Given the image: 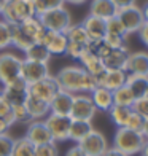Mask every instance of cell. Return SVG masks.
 Instances as JSON below:
<instances>
[{
	"label": "cell",
	"instance_id": "6da1fadb",
	"mask_svg": "<svg viewBox=\"0 0 148 156\" xmlns=\"http://www.w3.org/2000/svg\"><path fill=\"white\" fill-rule=\"evenodd\" d=\"M56 81L62 91L70 94H89L97 84L94 76L81 66H65L56 73Z\"/></svg>",
	"mask_w": 148,
	"mask_h": 156
},
{
	"label": "cell",
	"instance_id": "7a4b0ae2",
	"mask_svg": "<svg viewBox=\"0 0 148 156\" xmlns=\"http://www.w3.org/2000/svg\"><path fill=\"white\" fill-rule=\"evenodd\" d=\"M46 29L37 16L11 26V45L19 51H26L33 43H40Z\"/></svg>",
	"mask_w": 148,
	"mask_h": 156
},
{
	"label": "cell",
	"instance_id": "3957f363",
	"mask_svg": "<svg viewBox=\"0 0 148 156\" xmlns=\"http://www.w3.org/2000/svg\"><path fill=\"white\" fill-rule=\"evenodd\" d=\"M145 137L142 132L131 131L128 127H118L113 137V148L124 153L126 156L140 154L145 145Z\"/></svg>",
	"mask_w": 148,
	"mask_h": 156
},
{
	"label": "cell",
	"instance_id": "277c9868",
	"mask_svg": "<svg viewBox=\"0 0 148 156\" xmlns=\"http://www.w3.org/2000/svg\"><path fill=\"white\" fill-rule=\"evenodd\" d=\"M0 16L3 18V21H6L11 26L37 16L33 0H6Z\"/></svg>",
	"mask_w": 148,
	"mask_h": 156
},
{
	"label": "cell",
	"instance_id": "5b68a950",
	"mask_svg": "<svg viewBox=\"0 0 148 156\" xmlns=\"http://www.w3.org/2000/svg\"><path fill=\"white\" fill-rule=\"evenodd\" d=\"M40 23L43 24L46 30H56V32H65L70 24H72V16H70L69 10L65 6H59V8L48 10L45 13L37 16Z\"/></svg>",
	"mask_w": 148,
	"mask_h": 156
},
{
	"label": "cell",
	"instance_id": "8992f818",
	"mask_svg": "<svg viewBox=\"0 0 148 156\" xmlns=\"http://www.w3.org/2000/svg\"><path fill=\"white\" fill-rule=\"evenodd\" d=\"M97 108L89 94H73V102L70 108V118L81 119V121H93Z\"/></svg>",
	"mask_w": 148,
	"mask_h": 156
},
{
	"label": "cell",
	"instance_id": "52a82bcc",
	"mask_svg": "<svg viewBox=\"0 0 148 156\" xmlns=\"http://www.w3.org/2000/svg\"><path fill=\"white\" fill-rule=\"evenodd\" d=\"M21 62L23 59L13 53H0V83L8 84L21 76Z\"/></svg>",
	"mask_w": 148,
	"mask_h": 156
},
{
	"label": "cell",
	"instance_id": "ba28073f",
	"mask_svg": "<svg viewBox=\"0 0 148 156\" xmlns=\"http://www.w3.org/2000/svg\"><path fill=\"white\" fill-rule=\"evenodd\" d=\"M116 16L123 23L128 35L129 34H137L140 29H142V26L145 24L142 6H139V5H132V6H128V8L118 10Z\"/></svg>",
	"mask_w": 148,
	"mask_h": 156
},
{
	"label": "cell",
	"instance_id": "9c48e42d",
	"mask_svg": "<svg viewBox=\"0 0 148 156\" xmlns=\"http://www.w3.org/2000/svg\"><path fill=\"white\" fill-rule=\"evenodd\" d=\"M59 84L56 81V76L48 75L43 80H38L35 83H30L29 88H27V94H30L37 99H41L45 102H51L53 97L59 93Z\"/></svg>",
	"mask_w": 148,
	"mask_h": 156
},
{
	"label": "cell",
	"instance_id": "30bf717a",
	"mask_svg": "<svg viewBox=\"0 0 148 156\" xmlns=\"http://www.w3.org/2000/svg\"><path fill=\"white\" fill-rule=\"evenodd\" d=\"M49 134L53 137V142H65L69 140V131H70V123L72 118L70 116H64V115H49L43 119Z\"/></svg>",
	"mask_w": 148,
	"mask_h": 156
},
{
	"label": "cell",
	"instance_id": "8fae6325",
	"mask_svg": "<svg viewBox=\"0 0 148 156\" xmlns=\"http://www.w3.org/2000/svg\"><path fill=\"white\" fill-rule=\"evenodd\" d=\"M76 145L86 153V156H102L110 148L107 137H105L100 131H96V129H93L80 144H76Z\"/></svg>",
	"mask_w": 148,
	"mask_h": 156
},
{
	"label": "cell",
	"instance_id": "7c38bea8",
	"mask_svg": "<svg viewBox=\"0 0 148 156\" xmlns=\"http://www.w3.org/2000/svg\"><path fill=\"white\" fill-rule=\"evenodd\" d=\"M48 75H49L48 64L35 62V61H29V59H23V62H21V78L27 84L43 80Z\"/></svg>",
	"mask_w": 148,
	"mask_h": 156
},
{
	"label": "cell",
	"instance_id": "4fadbf2b",
	"mask_svg": "<svg viewBox=\"0 0 148 156\" xmlns=\"http://www.w3.org/2000/svg\"><path fill=\"white\" fill-rule=\"evenodd\" d=\"M126 78H128V72L121 69H105V72L97 75L94 80L97 86H104L110 91H115L126 84Z\"/></svg>",
	"mask_w": 148,
	"mask_h": 156
},
{
	"label": "cell",
	"instance_id": "5bb4252c",
	"mask_svg": "<svg viewBox=\"0 0 148 156\" xmlns=\"http://www.w3.org/2000/svg\"><path fill=\"white\" fill-rule=\"evenodd\" d=\"M24 137L29 140L33 147L53 142V137H51V134H49V131H48V127H46L43 119H35V121H30L29 126H27V131H26Z\"/></svg>",
	"mask_w": 148,
	"mask_h": 156
},
{
	"label": "cell",
	"instance_id": "9a60e30c",
	"mask_svg": "<svg viewBox=\"0 0 148 156\" xmlns=\"http://www.w3.org/2000/svg\"><path fill=\"white\" fill-rule=\"evenodd\" d=\"M40 43L45 45V48L51 53V56H62V54H65L69 40H67L64 32L46 30Z\"/></svg>",
	"mask_w": 148,
	"mask_h": 156
},
{
	"label": "cell",
	"instance_id": "2e32d148",
	"mask_svg": "<svg viewBox=\"0 0 148 156\" xmlns=\"http://www.w3.org/2000/svg\"><path fill=\"white\" fill-rule=\"evenodd\" d=\"M27 88H29V84L19 76V78H16V80H13L11 83L3 84L2 93L6 99H8V102L11 105H19V104H24V101H26Z\"/></svg>",
	"mask_w": 148,
	"mask_h": 156
},
{
	"label": "cell",
	"instance_id": "e0dca14e",
	"mask_svg": "<svg viewBox=\"0 0 148 156\" xmlns=\"http://www.w3.org/2000/svg\"><path fill=\"white\" fill-rule=\"evenodd\" d=\"M81 24L86 30L89 40H104V37L107 35V21L102 18L88 15Z\"/></svg>",
	"mask_w": 148,
	"mask_h": 156
},
{
	"label": "cell",
	"instance_id": "ac0fdd59",
	"mask_svg": "<svg viewBox=\"0 0 148 156\" xmlns=\"http://www.w3.org/2000/svg\"><path fill=\"white\" fill-rule=\"evenodd\" d=\"M126 72L136 75H148V53L146 51H136L129 53L128 62H126Z\"/></svg>",
	"mask_w": 148,
	"mask_h": 156
},
{
	"label": "cell",
	"instance_id": "d6986e66",
	"mask_svg": "<svg viewBox=\"0 0 148 156\" xmlns=\"http://www.w3.org/2000/svg\"><path fill=\"white\" fill-rule=\"evenodd\" d=\"M72 102H73V94L59 89V93L53 97L51 102H49V113L69 116L70 108H72Z\"/></svg>",
	"mask_w": 148,
	"mask_h": 156
},
{
	"label": "cell",
	"instance_id": "ffe728a7",
	"mask_svg": "<svg viewBox=\"0 0 148 156\" xmlns=\"http://www.w3.org/2000/svg\"><path fill=\"white\" fill-rule=\"evenodd\" d=\"M24 107L29 112L32 121H35V119H45L49 115V104L30 94H27L26 101H24Z\"/></svg>",
	"mask_w": 148,
	"mask_h": 156
},
{
	"label": "cell",
	"instance_id": "44dd1931",
	"mask_svg": "<svg viewBox=\"0 0 148 156\" xmlns=\"http://www.w3.org/2000/svg\"><path fill=\"white\" fill-rule=\"evenodd\" d=\"M128 56H129V49L128 46L123 48H111L108 54L102 59L105 69H126V62H128Z\"/></svg>",
	"mask_w": 148,
	"mask_h": 156
},
{
	"label": "cell",
	"instance_id": "7402d4cb",
	"mask_svg": "<svg viewBox=\"0 0 148 156\" xmlns=\"http://www.w3.org/2000/svg\"><path fill=\"white\" fill-rule=\"evenodd\" d=\"M91 99L96 105L97 110L100 112H108L113 107V91H110L104 86H96L93 91L89 93Z\"/></svg>",
	"mask_w": 148,
	"mask_h": 156
},
{
	"label": "cell",
	"instance_id": "603a6c76",
	"mask_svg": "<svg viewBox=\"0 0 148 156\" xmlns=\"http://www.w3.org/2000/svg\"><path fill=\"white\" fill-rule=\"evenodd\" d=\"M118 8L115 6L113 0H93L89 5V15L102 18V19H110L116 16Z\"/></svg>",
	"mask_w": 148,
	"mask_h": 156
},
{
	"label": "cell",
	"instance_id": "cb8c5ba5",
	"mask_svg": "<svg viewBox=\"0 0 148 156\" xmlns=\"http://www.w3.org/2000/svg\"><path fill=\"white\" fill-rule=\"evenodd\" d=\"M81 62V67L86 70L88 73H91L94 78L97 75H100L102 72H105V66H104V61L99 58V56L89 53L88 49L81 54V58L78 59Z\"/></svg>",
	"mask_w": 148,
	"mask_h": 156
},
{
	"label": "cell",
	"instance_id": "d4e9b609",
	"mask_svg": "<svg viewBox=\"0 0 148 156\" xmlns=\"http://www.w3.org/2000/svg\"><path fill=\"white\" fill-rule=\"evenodd\" d=\"M93 123L91 121H81V119H72L70 123V131H69V140L80 144V142L93 131Z\"/></svg>",
	"mask_w": 148,
	"mask_h": 156
},
{
	"label": "cell",
	"instance_id": "484cf974",
	"mask_svg": "<svg viewBox=\"0 0 148 156\" xmlns=\"http://www.w3.org/2000/svg\"><path fill=\"white\" fill-rule=\"evenodd\" d=\"M126 86H128L136 99L143 97L148 88V75H136V73H128L126 78Z\"/></svg>",
	"mask_w": 148,
	"mask_h": 156
},
{
	"label": "cell",
	"instance_id": "4316f807",
	"mask_svg": "<svg viewBox=\"0 0 148 156\" xmlns=\"http://www.w3.org/2000/svg\"><path fill=\"white\" fill-rule=\"evenodd\" d=\"M24 59H29V61H35V62H43L48 64L49 59H51V53L45 48L43 43H33L24 51Z\"/></svg>",
	"mask_w": 148,
	"mask_h": 156
},
{
	"label": "cell",
	"instance_id": "83f0119b",
	"mask_svg": "<svg viewBox=\"0 0 148 156\" xmlns=\"http://www.w3.org/2000/svg\"><path fill=\"white\" fill-rule=\"evenodd\" d=\"M65 34V37L69 41H72V43H80V45H88L89 43V37H88V34L86 30H84V27L83 24H70V27L64 32Z\"/></svg>",
	"mask_w": 148,
	"mask_h": 156
},
{
	"label": "cell",
	"instance_id": "f1b7e54d",
	"mask_svg": "<svg viewBox=\"0 0 148 156\" xmlns=\"http://www.w3.org/2000/svg\"><path fill=\"white\" fill-rule=\"evenodd\" d=\"M132 108L131 107H124V105H115L108 110L110 119L113 121V124H116V127H124L128 123V118L131 115Z\"/></svg>",
	"mask_w": 148,
	"mask_h": 156
},
{
	"label": "cell",
	"instance_id": "f546056e",
	"mask_svg": "<svg viewBox=\"0 0 148 156\" xmlns=\"http://www.w3.org/2000/svg\"><path fill=\"white\" fill-rule=\"evenodd\" d=\"M136 96L132 94V91L126 86H121L113 91V104L115 105H124V107H132Z\"/></svg>",
	"mask_w": 148,
	"mask_h": 156
},
{
	"label": "cell",
	"instance_id": "4dcf8cb0",
	"mask_svg": "<svg viewBox=\"0 0 148 156\" xmlns=\"http://www.w3.org/2000/svg\"><path fill=\"white\" fill-rule=\"evenodd\" d=\"M11 156H35V147L26 137L15 139Z\"/></svg>",
	"mask_w": 148,
	"mask_h": 156
},
{
	"label": "cell",
	"instance_id": "1f68e13d",
	"mask_svg": "<svg viewBox=\"0 0 148 156\" xmlns=\"http://www.w3.org/2000/svg\"><path fill=\"white\" fill-rule=\"evenodd\" d=\"M33 5H35V11H37V16H38L41 13L48 11V10L64 6L65 0H33Z\"/></svg>",
	"mask_w": 148,
	"mask_h": 156
},
{
	"label": "cell",
	"instance_id": "d6a6232c",
	"mask_svg": "<svg viewBox=\"0 0 148 156\" xmlns=\"http://www.w3.org/2000/svg\"><path fill=\"white\" fill-rule=\"evenodd\" d=\"M11 118L15 123H24V124H29L32 121V118L29 115L27 108L24 107V104H19V105H13L11 107Z\"/></svg>",
	"mask_w": 148,
	"mask_h": 156
},
{
	"label": "cell",
	"instance_id": "836d02e7",
	"mask_svg": "<svg viewBox=\"0 0 148 156\" xmlns=\"http://www.w3.org/2000/svg\"><path fill=\"white\" fill-rule=\"evenodd\" d=\"M11 46V24L0 19V51Z\"/></svg>",
	"mask_w": 148,
	"mask_h": 156
},
{
	"label": "cell",
	"instance_id": "e575fe53",
	"mask_svg": "<svg viewBox=\"0 0 148 156\" xmlns=\"http://www.w3.org/2000/svg\"><path fill=\"white\" fill-rule=\"evenodd\" d=\"M107 34L111 35H121V37H128V32H126L123 23L119 21L118 16H113L107 19Z\"/></svg>",
	"mask_w": 148,
	"mask_h": 156
},
{
	"label": "cell",
	"instance_id": "d590c367",
	"mask_svg": "<svg viewBox=\"0 0 148 156\" xmlns=\"http://www.w3.org/2000/svg\"><path fill=\"white\" fill-rule=\"evenodd\" d=\"M143 124H145V118L140 116L139 113H136L132 110L129 118H128V123H126L124 127H128V129H131V131H136V132H142Z\"/></svg>",
	"mask_w": 148,
	"mask_h": 156
},
{
	"label": "cell",
	"instance_id": "8d00e7d4",
	"mask_svg": "<svg viewBox=\"0 0 148 156\" xmlns=\"http://www.w3.org/2000/svg\"><path fill=\"white\" fill-rule=\"evenodd\" d=\"M35 156H59V150L56 147V142L37 145L35 147Z\"/></svg>",
	"mask_w": 148,
	"mask_h": 156
},
{
	"label": "cell",
	"instance_id": "74e56055",
	"mask_svg": "<svg viewBox=\"0 0 148 156\" xmlns=\"http://www.w3.org/2000/svg\"><path fill=\"white\" fill-rule=\"evenodd\" d=\"M13 144H15V139L8 132L0 134V156H11Z\"/></svg>",
	"mask_w": 148,
	"mask_h": 156
},
{
	"label": "cell",
	"instance_id": "f35d334b",
	"mask_svg": "<svg viewBox=\"0 0 148 156\" xmlns=\"http://www.w3.org/2000/svg\"><path fill=\"white\" fill-rule=\"evenodd\" d=\"M84 51H86V45H80V43H72V41H69V43H67V49H65V54L69 56V58L78 61Z\"/></svg>",
	"mask_w": 148,
	"mask_h": 156
},
{
	"label": "cell",
	"instance_id": "ab89813d",
	"mask_svg": "<svg viewBox=\"0 0 148 156\" xmlns=\"http://www.w3.org/2000/svg\"><path fill=\"white\" fill-rule=\"evenodd\" d=\"M131 108L136 112V113H139L140 116H143V118L146 119V118H148V97L143 96V97L136 99Z\"/></svg>",
	"mask_w": 148,
	"mask_h": 156
},
{
	"label": "cell",
	"instance_id": "60d3db41",
	"mask_svg": "<svg viewBox=\"0 0 148 156\" xmlns=\"http://www.w3.org/2000/svg\"><path fill=\"white\" fill-rule=\"evenodd\" d=\"M126 38L128 37H121V35H111V34H107L104 37L105 43H107L110 48H123L126 46Z\"/></svg>",
	"mask_w": 148,
	"mask_h": 156
},
{
	"label": "cell",
	"instance_id": "b9f144b4",
	"mask_svg": "<svg viewBox=\"0 0 148 156\" xmlns=\"http://www.w3.org/2000/svg\"><path fill=\"white\" fill-rule=\"evenodd\" d=\"M11 107L13 105L8 102V99L3 96V93L0 91V116H10L11 115Z\"/></svg>",
	"mask_w": 148,
	"mask_h": 156
},
{
	"label": "cell",
	"instance_id": "7bdbcfd3",
	"mask_svg": "<svg viewBox=\"0 0 148 156\" xmlns=\"http://www.w3.org/2000/svg\"><path fill=\"white\" fill-rule=\"evenodd\" d=\"M13 124H15V121H13L11 115L10 116H0V134H6Z\"/></svg>",
	"mask_w": 148,
	"mask_h": 156
},
{
	"label": "cell",
	"instance_id": "ee69618b",
	"mask_svg": "<svg viewBox=\"0 0 148 156\" xmlns=\"http://www.w3.org/2000/svg\"><path fill=\"white\" fill-rule=\"evenodd\" d=\"M113 3L118 10H121V8H128V6L137 5V0H113Z\"/></svg>",
	"mask_w": 148,
	"mask_h": 156
},
{
	"label": "cell",
	"instance_id": "f6af8a7d",
	"mask_svg": "<svg viewBox=\"0 0 148 156\" xmlns=\"http://www.w3.org/2000/svg\"><path fill=\"white\" fill-rule=\"evenodd\" d=\"M137 34H139L140 40H142V43L148 48V23H145V24L142 26V29H140Z\"/></svg>",
	"mask_w": 148,
	"mask_h": 156
},
{
	"label": "cell",
	"instance_id": "bcb514c9",
	"mask_svg": "<svg viewBox=\"0 0 148 156\" xmlns=\"http://www.w3.org/2000/svg\"><path fill=\"white\" fill-rule=\"evenodd\" d=\"M65 156H86V153H84L78 145H75V147L69 148V150L65 151Z\"/></svg>",
	"mask_w": 148,
	"mask_h": 156
},
{
	"label": "cell",
	"instance_id": "7dc6e473",
	"mask_svg": "<svg viewBox=\"0 0 148 156\" xmlns=\"http://www.w3.org/2000/svg\"><path fill=\"white\" fill-rule=\"evenodd\" d=\"M102 156H126V154H124V153H121L119 150H116V148L111 147V148H108V150L105 151Z\"/></svg>",
	"mask_w": 148,
	"mask_h": 156
},
{
	"label": "cell",
	"instance_id": "c3c4849f",
	"mask_svg": "<svg viewBox=\"0 0 148 156\" xmlns=\"http://www.w3.org/2000/svg\"><path fill=\"white\" fill-rule=\"evenodd\" d=\"M142 134H143V137H145V140H148V118L145 119V124H143V129H142Z\"/></svg>",
	"mask_w": 148,
	"mask_h": 156
},
{
	"label": "cell",
	"instance_id": "681fc988",
	"mask_svg": "<svg viewBox=\"0 0 148 156\" xmlns=\"http://www.w3.org/2000/svg\"><path fill=\"white\" fill-rule=\"evenodd\" d=\"M142 11H143V18H145V23H148V2L145 3V6H142Z\"/></svg>",
	"mask_w": 148,
	"mask_h": 156
},
{
	"label": "cell",
	"instance_id": "f907efd6",
	"mask_svg": "<svg viewBox=\"0 0 148 156\" xmlns=\"http://www.w3.org/2000/svg\"><path fill=\"white\" fill-rule=\"evenodd\" d=\"M140 156H148V140L145 142V145L142 148V151H140Z\"/></svg>",
	"mask_w": 148,
	"mask_h": 156
},
{
	"label": "cell",
	"instance_id": "816d5d0a",
	"mask_svg": "<svg viewBox=\"0 0 148 156\" xmlns=\"http://www.w3.org/2000/svg\"><path fill=\"white\" fill-rule=\"evenodd\" d=\"M84 2H86V0H65V3H72V5H81Z\"/></svg>",
	"mask_w": 148,
	"mask_h": 156
},
{
	"label": "cell",
	"instance_id": "f5cc1de1",
	"mask_svg": "<svg viewBox=\"0 0 148 156\" xmlns=\"http://www.w3.org/2000/svg\"><path fill=\"white\" fill-rule=\"evenodd\" d=\"M6 3V0H0V15H2V11H3V6Z\"/></svg>",
	"mask_w": 148,
	"mask_h": 156
},
{
	"label": "cell",
	"instance_id": "db71d44e",
	"mask_svg": "<svg viewBox=\"0 0 148 156\" xmlns=\"http://www.w3.org/2000/svg\"><path fill=\"white\" fill-rule=\"evenodd\" d=\"M145 97H148V88H146V93H145Z\"/></svg>",
	"mask_w": 148,
	"mask_h": 156
}]
</instances>
